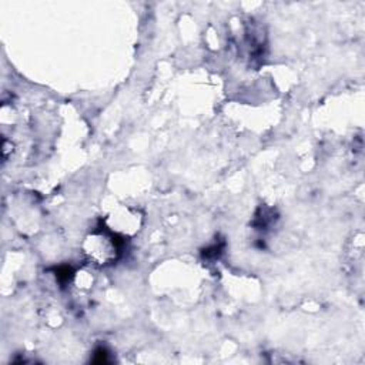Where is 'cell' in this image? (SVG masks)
Returning <instances> with one entry per match:
<instances>
[{"instance_id":"cell-1","label":"cell","mask_w":365,"mask_h":365,"mask_svg":"<svg viewBox=\"0 0 365 365\" xmlns=\"http://www.w3.org/2000/svg\"><path fill=\"white\" fill-rule=\"evenodd\" d=\"M123 245L124 237L108 228H97L84 238L83 252L93 265L108 267L120 258Z\"/></svg>"},{"instance_id":"cell-2","label":"cell","mask_w":365,"mask_h":365,"mask_svg":"<svg viewBox=\"0 0 365 365\" xmlns=\"http://www.w3.org/2000/svg\"><path fill=\"white\" fill-rule=\"evenodd\" d=\"M106 222L108 230L124 237V235H133L138 231V227L141 224V217L138 211L125 208L110 215Z\"/></svg>"}]
</instances>
